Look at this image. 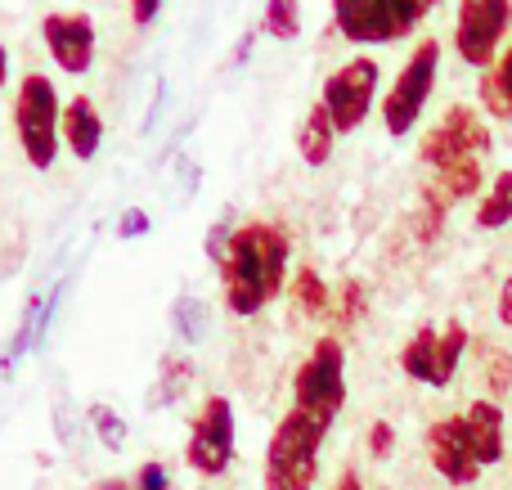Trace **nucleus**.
Listing matches in <instances>:
<instances>
[{
  "label": "nucleus",
  "mask_w": 512,
  "mask_h": 490,
  "mask_svg": "<svg viewBox=\"0 0 512 490\" xmlns=\"http://www.w3.org/2000/svg\"><path fill=\"white\" fill-rule=\"evenodd\" d=\"M234 405L225 396H207L198 405L194 423H189V446H185V464L194 468L198 477H221L230 473L234 464Z\"/></svg>",
  "instance_id": "nucleus-7"
},
{
  "label": "nucleus",
  "mask_w": 512,
  "mask_h": 490,
  "mask_svg": "<svg viewBox=\"0 0 512 490\" xmlns=\"http://www.w3.org/2000/svg\"><path fill=\"white\" fill-rule=\"evenodd\" d=\"M423 446H427V464L436 468V477L450 486H472L481 477L477 459L468 450V432H463V414H445L436 419L432 428L423 432Z\"/></svg>",
  "instance_id": "nucleus-11"
},
{
  "label": "nucleus",
  "mask_w": 512,
  "mask_h": 490,
  "mask_svg": "<svg viewBox=\"0 0 512 490\" xmlns=\"http://www.w3.org/2000/svg\"><path fill=\"white\" fill-rule=\"evenodd\" d=\"M468 342L472 338L459 320H450L441 333L427 324V329H418L414 338L400 347V369L423 387H450L454 374H459V365H463V356H468Z\"/></svg>",
  "instance_id": "nucleus-6"
},
{
  "label": "nucleus",
  "mask_w": 512,
  "mask_h": 490,
  "mask_svg": "<svg viewBox=\"0 0 512 490\" xmlns=\"http://www.w3.org/2000/svg\"><path fill=\"white\" fill-rule=\"evenodd\" d=\"M158 9H162V0H131V18L140 27H149L153 18H158Z\"/></svg>",
  "instance_id": "nucleus-31"
},
{
  "label": "nucleus",
  "mask_w": 512,
  "mask_h": 490,
  "mask_svg": "<svg viewBox=\"0 0 512 490\" xmlns=\"http://www.w3.org/2000/svg\"><path fill=\"white\" fill-rule=\"evenodd\" d=\"M59 117L63 104L54 95V81L45 72H27L18 81V99H14V126H18V144H23L32 167H54L59 153Z\"/></svg>",
  "instance_id": "nucleus-4"
},
{
  "label": "nucleus",
  "mask_w": 512,
  "mask_h": 490,
  "mask_svg": "<svg viewBox=\"0 0 512 490\" xmlns=\"http://www.w3.org/2000/svg\"><path fill=\"white\" fill-rule=\"evenodd\" d=\"M185 387H189V360H162V387H158L162 401H176Z\"/></svg>",
  "instance_id": "nucleus-24"
},
{
  "label": "nucleus",
  "mask_w": 512,
  "mask_h": 490,
  "mask_svg": "<svg viewBox=\"0 0 512 490\" xmlns=\"http://www.w3.org/2000/svg\"><path fill=\"white\" fill-rule=\"evenodd\" d=\"M90 423H95L99 441H104L108 450H122L126 446V419H122V414H113L108 405H90Z\"/></svg>",
  "instance_id": "nucleus-22"
},
{
  "label": "nucleus",
  "mask_w": 512,
  "mask_h": 490,
  "mask_svg": "<svg viewBox=\"0 0 512 490\" xmlns=\"http://www.w3.org/2000/svg\"><path fill=\"white\" fill-rule=\"evenodd\" d=\"M292 297H297L301 315H310V320H328V315L337 311L333 293H328V284L315 275L310 266H301L297 275H292Z\"/></svg>",
  "instance_id": "nucleus-18"
},
{
  "label": "nucleus",
  "mask_w": 512,
  "mask_h": 490,
  "mask_svg": "<svg viewBox=\"0 0 512 490\" xmlns=\"http://www.w3.org/2000/svg\"><path fill=\"white\" fill-rule=\"evenodd\" d=\"M508 27H512V0H459V18H454L459 59L490 72Z\"/></svg>",
  "instance_id": "nucleus-9"
},
{
  "label": "nucleus",
  "mask_w": 512,
  "mask_h": 490,
  "mask_svg": "<svg viewBox=\"0 0 512 490\" xmlns=\"http://www.w3.org/2000/svg\"><path fill=\"white\" fill-rule=\"evenodd\" d=\"M373 99H378V63L373 59H351L342 63V68L333 72V77L324 81V90H319V104H324L328 122H333V131H355V126L369 117Z\"/></svg>",
  "instance_id": "nucleus-10"
},
{
  "label": "nucleus",
  "mask_w": 512,
  "mask_h": 490,
  "mask_svg": "<svg viewBox=\"0 0 512 490\" xmlns=\"http://www.w3.org/2000/svg\"><path fill=\"white\" fill-rule=\"evenodd\" d=\"M59 140L68 144V153L77 162H90L99 153V144H104V117H99V108L90 95H72L68 104H63Z\"/></svg>",
  "instance_id": "nucleus-15"
},
{
  "label": "nucleus",
  "mask_w": 512,
  "mask_h": 490,
  "mask_svg": "<svg viewBox=\"0 0 512 490\" xmlns=\"http://www.w3.org/2000/svg\"><path fill=\"white\" fill-rule=\"evenodd\" d=\"M328 423L310 419L301 410H288L270 432L265 446V490H315L319 477V450H324Z\"/></svg>",
  "instance_id": "nucleus-2"
},
{
  "label": "nucleus",
  "mask_w": 512,
  "mask_h": 490,
  "mask_svg": "<svg viewBox=\"0 0 512 490\" xmlns=\"http://www.w3.org/2000/svg\"><path fill=\"white\" fill-rule=\"evenodd\" d=\"M481 99H486V108L495 117L512 122V45H508L504 59H495V68L486 72V81H481Z\"/></svg>",
  "instance_id": "nucleus-19"
},
{
  "label": "nucleus",
  "mask_w": 512,
  "mask_h": 490,
  "mask_svg": "<svg viewBox=\"0 0 512 490\" xmlns=\"http://www.w3.org/2000/svg\"><path fill=\"white\" fill-rule=\"evenodd\" d=\"M333 144H337L333 122H328L324 104H315L306 117H301V126H297V153H301V162H306V167H324V162L333 158Z\"/></svg>",
  "instance_id": "nucleus-16"
},
{
  "label": "nucleus",
  "mask_w": 512,
  "mask_h": 490,
  "mask_svg": "<svg viewBox=\"0 0 512 490\" xmlns=\"http://www.w3.org/2000/svg\"><path fill=\"white\" fill-rule=\"evenodd\" d=\"M391 450H396V428H391L387 419H373V428H369V455L373 459H387Z\"/></svg>",
  "instance_id": "nucleus-27"
},
{
  "label": "nucleus",
  "mask_w": 512,
  "mask_h": 490,
  "mask_svg": "<svg viewBox=\"0 0 512 490\" xmlns=\"http://www.w3.org/2000/svg\"><path fill=\"white\" fill-rule=\"evenodd\" d=\"M436 68H441V45L418 41L414 54L405 59V68H400L396 86H391L387 99H382V126H387V135H409L418 126L427 99H432Z\"/></svg>",
  "instance_id": "nucleus-5"
},
{
  "label": "nucleus",
  "mask_w": 512,
  "mask_h": 490,
  "mask_svg": "<svg viewBox=\"0 0 512 490\" xmlns=\"http://www.w3.org/2000/svg\"><path fill=\"white\" fill-rule=\"evenodd\" d=\"M95 490H135V482H126V477H113V482H95Z\"/></svg>",
  "instance_id": "nucleus-35"
},
{
  "label": "nucleus",
  "mask_w": 512,
  "mask_h": 490,
  "mask_svg": "<svg viewBox=\"0 0 512 490\" xmlns=\"http://www.w3.org/2000/svg\"><path fill=\"white\" fill-rule=\"evenodd\" d=\"M486 153H490V126L481 122V113L468 104L445 108V117L423 135V144H418V158L436 171L454 167V162H468V158L486 162Z\"/></svg>",
  "instance_id": "nucleus-8"
},
{
  "label": "nucleus",
  "mask_w": 512,
  "mask_h": 490,
  "mask_svg": "<svg viewBox=\"0 0 512 490\" xmlns=\"http://www.w3.org/2000/svg\"><path fill=\"white\" fill-rule=\"evenodd\" d=\"M261 32L274 41H297L301 36V0H265Z\"/></svg>",
  "instance_id": "nucleus-21"
},
{
  "label": "nucleus",
  "mask_w": 512,
  "mask_h": 490,
  "mask_svg": "<svg viewBox=\"0 0 512 490\" xmlns=\"http://www.w3.org/2000/svg\"><path fill=\"white\" fill-rule=\"evenodd\" d=\"M288 252V234L274 221H248L234 230L230 252L221 261L230 315L248 320V315L270 306V297H279L283 279H288Z\"/></svg>",
  "instance_id": "nucleus-1"
},
{
  "label": "nucleus",
  "mask_w": 512,
  "mask_h": 490,
  "mask_svg": "<svg viewBox=\"0 0 512 490\" xmlns=\"http://www.w3.org/2000/svg\"><path fill=\"white\" fill-rule=\"evenodd\" d=\"M176 320H180V329H185V338H203V315H198L194 302H180Z\"/></svg>",
  "instance_id": "nucleus-30"
},
{
  "label": "nucleus",
  "mask_w": 512,
  "mask_h": 490,
  "mask_svg": "<svg viewBox=\"0 0 512 490\" xmlns=\"http://www.w3.org/2000/svg\"><path fill=\"white\" fill-rule=\"evenodd\" d=\"M333 490H364V477L355 473V468H342V473H337V482H333Z\"/></svg>",
  "instance_id": "nucleus-33"
},
{
  "label": "nucleus",
  "mask_w": 512,
  "mask_h": 490,
  "mask_svg": "<svg viewBox=\"0 0 512 490\" xmlns=\"http://www.w3.org/2000/svg\"><path fill=\"white\" fill-rule=\"evenodd\" d=\"M248 50H252V32H243V36H239V50L230 54V63H234V68H239V63L248 59Z\"/></svg>",
  "instance_id": "nucleus-34"
},
{
  "label": "nucleus",
  "mask_w": 512,
  "mask_h": 490,
  "mask_svg": "<svg viewBox=\"0 0 512 490\" xmlns=\"http://www.w3.org/2000/svg\"><path fill=\"white\" fill-rule=\"evenodd\" d=\"M153 230V221H149V212L144 207H126L122 212V221H117V239H144V234Z\"/></svg>",
  "instance_id": "nucleus-25"
},
{
  "label": "nucleus",
  "mask_w": 512,
  "mask_h": 490,
  "mask_svg": "<svg viewBox=\"0 0 512 490\" xmlns=\"http://www.w3.org/2000/svg\"><path fill=\"white\" fill-rule=\"evenodd\" d=\"M41 36L50 59L59 63L68 77H81L95 63V23L86 14H45L41 18Z\"/></svg>",
  "instance_id": "nucleus-12"
},
{
  "label": "nucleus",
  "mask_w": 512,
  "mask_h": 490,
  "mask_svg": "<svg viewBox=\"0 0 512 490\" xmlns=\"http://www.w3.org/2000/svg\"><path fill=\"white\" fill-rule=\"evenodd\" d=\"M508 419H504V405L499 401H472L463 410V432H468V450L477 459V468H495L504 464L508 455V437H504Z\"/></svg>",
  "instance_id": "nucleus-14"
},
{
  "label": "nucleus",
  "mask_w": 512,
  "mask_h": 490,
  "mask_svg": "<svg viewBox=\"0 0 512 490\" xmlns=\"http://www.w3.org/2000/svg\"><path fill=\"white\" fill-rule=\"evenodd\" d=\"M360 315H364V288L351 279V284L342 288V311H337V320H342V324H355Z\"/></svg>",
  "instance_id": "nucleus-28"
},
{
  "label": "nucleus",
  "mask_w": 512,
  "mask_h": 490,
  "mask_svg": "<svg viewBox=\"0 0 512 490\" xmlns=\"http://www.w3.org/2000/svg\"><path fill=\"white\" fill-rule=\"evenodd\" d=\"M499 324L512 329V275L504 279V288H499Z\"/></svg>",
  "instance_id": "nucleus-32"
},
{
  "label": "nucleus",
  "mask_w": 512,
  "mask_h": 490,
  "mask_svg": "<svg viewBox=\"0 0 512 490\" xmlns=\"http://www.w3.org/2000/svg\"><path fill=\"white\" fill-rule=\"evenodd\" d=\"M512 225V167L490 180L486 198L477 203V230H504Z\"/></svg>",
  "instance_id": "nucleus-17"
},
{
  "label": "nucleus",
  "mask_w": 512,
  "mask_h": 490,
  "mask_svg": "<svg viewBox=\"0 0 512 490\" xmlns=\"http://www.w3.org/2000/svg\"><path fill=\"white\" fill-rule=\"evenodd\" d=\"M333 23L351 45H387L400 36L391 0H333Z\"/></svg>",
  "instance_id": "nucleus-13"
},
{
  "label": "nucleus",
  "mask_w": 512,
  "mask_h": 490,
  "mask_svg": "<svg viewBox=\"0 0 512 490\" xmlns=\"http://www.w3.org/2000/svg\"><path fill=\"white\" fill-rule=\"evenodd\" d=\"M5 81H9V50L0 45V90H5Z\"/></svg>",
  "instance_id": "nucleus-36"
},
{
  "label": "nucleus",
  "mask_w": 512,
  "mask_h": 490,
  "mask_svg": "<svg viewBox=\"0 0 512 490\" xmlns=\"http://www.w3.org/2000/svg\"><path fill=\"white\" fill-rule=\"evenodd\" d=\"M450 198L441 194L436 185H427L423 194H418V212H414V234H418V243H432L436 234H441V225H445V212H450Z\"/></svg>",
  "instance_id": "nucleus-20"
},
{
  "label": "nucleus",
  "mask_w": 512,
  "mask_h": 490,
  "mask_svg": "<svg viewBox=\"0 0 512 490\" xmlns=\"http://www.w3.org/2000/svg\"><path fill=\"white\" fill-rule=\"evenodd\" d=\"M432 5L436 0H391V14H396V27H400V36H409L418 23H423L427 14H432Z\"/></svg>",
  "instance_id": "nucleus-23"
},
{
  "label": "nucleus",
  "mask_w": 512,
  "mask_h": 490,
  "mask_svg": "<svg viewBox=\"0 0 512 490\" xmlns=\"http://www.w3.org/2000/svg\"><path fill=\"white\" fill-rule=\"evenodd\" d=\"M230 239H234V230L225 221H216L212 230H207V257L216 261V266H221L225 261V252H230Z\"/></svg>",
  "instance_id": "nucleus-29"
},
{
  "label": "nucleus",
  "mask_w": 512,
  "mask_h": 490,
  "mask_svg": "<svg viewBox=\"0 0 512 490\" xmlns=\"http://www.w3.org/2000/svg\"><path fill=\"white\" fill-rule=\"evenodd\" d=\"M135 490H171V477H167V464H158V459H149V464L135 468Z\"/></svg>",
  "instance_id": "nucleus-26"
},
{
  "label": "nucleus",
  "mask_w": 512,
  "mask_h": 490,
  "mask_svg": "<svg viewBox=\"0 0 512 490\" xmlns=\"http://www.w3.org/2000/svg\"><path fill=\"white\" fill-rule=\"evenodd\" d=\"M342 405H346V347L333 333H324V338L310 347L297 378H292V410H301L333 428Z\"/></svg>",
  "instance_id": "nucleus-3"
}]
</instances>
